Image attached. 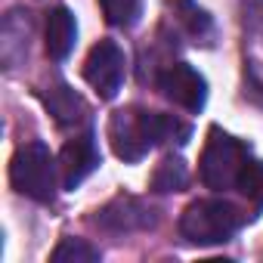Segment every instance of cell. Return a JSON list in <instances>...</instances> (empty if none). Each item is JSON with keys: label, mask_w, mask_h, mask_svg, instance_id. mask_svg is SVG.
<instances>
[{"label": "cell", "mask_w": 263, "mask_h": 263, "mask_svg": "<svg viewBox=\"0 0 263 263\" xmlns=\"http://www.w3.org/2000/svg\"><path fill=\"white\" fill-rule=\"evenodd\" d=\"M186 137L189 127L180 118L149 111L140 105L121 108L108 121V140L121 161H140L143 155H149V149L161 143H186Z\"/></svg>", "instance_id": "1"}, {"label": "cell", "mask_w": 263, "mask_h": 263, "mask_svg": "<svg viewBox=\"0 0 263 263\" xmlns=\"http://www.w3.org/2000/svg\"><path fill=\"white\" fill-rule=\"evenodd\" d=\"M245 223V214L223 198H201L192 201L180 217V235L192 245H220L229 241L238 226Z\"/></svg>", "instance_id": "2"}, {"label": "cell", "mask_w": 263, "mask_h": 263, "mask_svg": "<svg viewBox=\"0 0 263 263\" xmlns=\"http://www.w3.org/2000/svg\"><path fill=\"white\" fill-rule=\"evenodd\" d=\"M56 161L44 143L22 146L10 161V183L31 201H53L56 195Z\"/></svg>", "instance_id": "3"}, {"label": "cell", "mask_w": 263, "mask_h": 263, "mask_svg": "<svg viewBox=\"0 0 263 263\" xmlns=\"http://www.w3.org/2000/svg\"><path fill=\"white\" fill-rule=\"evenodd\" d=\"M248 149L223 134V130H211V137H208V146L201 152V183L214 192H226V189H238V177L248 164Z\"/></svg>", "instance_id": "4"}, {"label": "cell", "mask_w": 263, "mask_h": 263, "mask_svg": "<svg viewBox=\"0 0 263 263\" xmlns=\"http://www.w3.org/2000/svg\"><path fill=\"white\" fill-rule=\"evenodd\" d=\"M124 50L115 41H99L84 62V78L87 84L99 93V99H115L121 84H124Z\"/></svg>", "instance_id": "5"}, {"label": "cell", "mask_w": 263, "mask_h": 263, "mask_svg": "<svg viewBox=\"0 0 263 263\" xmlns=\"http://www.w3.org/2000/svg\"><path fill=\"white\" fill-rule=\"evenodd\" d=\"M158 87H161V93H164L174 105H180V108H186V111H198V108L204 105V99H208V84H204V78H201L192 65H186V62L167 65V68L158 74Z\"/></svg>", "instance_id": "6"}, {"label": "cell", "mask_w": 263, "mask_h": 263, "mask_svg": "<svg viewBox=\"0 0 263 263\" xmlns=\"http://www.w3.org/2000/svg\"><path fill=\"white\" fill-rule=\"evenodd\" d=\"M96 167H99V149H96V140H93L90 130L62 146V152H59V177H62L65 189L81 186Z\"/></svg>", "instance_id": "7"}, {"label": "cell", "mask_w": 263, "mask_h": 263, "mask_svg": "<svg viewBox=\"0 0 263 263\" xmlns=\"http://www.w3.org/2000/svg\"><path fill=\"white\" fill-rule=\"evenodd\" d=\"M155 211L146 208L140 198L134 195H121L115 201H108L99 214H96V223L108 232H137V229H149L155 226Z\"/></svg>", "instance_id": "8"}, {"label": "cell", "mask_w": 263, "mask_h": 263, "mask_svg": "<svg viewBox=\"0 0 263 263\" xmlns=\"http://www.w3.org/2000/svg\"><path fill=\"white\" fill-rule=\"evenodd\" d=\"M28 37H31V19L25 10H13L4 16L0 25V62L7 71L19 68L28 56Z\"/></svg>", "instance_id": "9"}, {"label": "cell", "mask_w": 263, "mask_h": 263, "mask_svg": "<svg viewBox=\"0 0 263 263\" xmlns=\"http://www.w3.org/2000/svg\"><path fill=\"white\" fill-rule=\"evenodd\" d=\"M44 105H47V111H50L62 127L84 124V118H87V102H84L68 84H53V87H47Z\"/></svg>", "instance_id": "10"}, {"label": "cell", "mask_w": 263, "mask_h": 263, "mask_svg": "<svg viewBox=\"0 0 263 263\" xmlns=\"http://www.w3.org/2000/svg\"><path fill=\"white\" fill-rule=\"evenodd\" d=\"M74 41H78L74 16L65 7L50 10V16H47V53H50V59H65L74 50Z\"/></svg>", "instance_id": "11"}, {"label": "cell", "mask_w": 263, "mask_h": 263, "mask_svg": "<svg viewBox=\"0 0 263 263\" xmlns=\"http://www.w3.org/2000/svg\"><path fill=\"white\" fill-rule=\"evenodd\" d=\"M53 263H99V248L84 238H62L50 257Z\"/></svg>", "instance_id": "12"}, {"label": "cell", "mask_w": 263, "mask_h": 263, "mask_svg": "<svg viewBox=\"0 0 263 263\" xmlns=\"http://www.w3.org/2000/svg\"><path fill=\"white\" fill-rule=\"evenodd\" d=\"M186 180H189L186 164L180 158H167V161L158 164V171L152 177V186H155V192H180L186 186Z\"/></svg>", "instance_id": "13"}, {"label": "cell", "mask_w": 263, "mask_h": 263, "mask_svg": "<svg viewBox=\"0 0 263 263\" xmlns=\"http://www.w3.org/2000/svg\"><path fill=\"white\" fill-rule=\"evenodd\" d=\"M99 7H102L105 22L118 25V28H130L140 19V10H143L140 0H99Z\"/></svg>", "instance_id": "14"}, {"label": "cell", "mask_w": 263, "mask_h": 263, "mask_svg": "<svg viewBox=\"0 0 263 263\" xmlns=\"http://www.w3.org/2000/svg\"><path fill=\"white\" fill-rule=\"evenodd\" d=\"M177 10L183 13V16H180V22L189 28V34H192L195 41H204V37H211V34H214L208 13H204V10H198L192 0H177Z\"/></svg>", "instance_id": "15"}, {"label": "cell", "mask_w": 263, "mask_h": 263, "mask_svg": "<svg viewBox=\"0 0 263 263\" xmlns=\"http://www.w3.org/2000/svg\"><path fill=\"white\" fill-rule=\"evenodd\" d=\"M238 189H241L257 208H263V161H251V158H248V164H245V171H241V177H238Z\"/></svg>", "instance_id": "16"}, {"label": "cell", "mask_w": 263, "mask_h": 263, "mask_svg": "<svg viewBox=\"0 0 263 263\" xmlns=\"http://www.w3.org/2000/svg\"><path fill=\"white\" fill-rule=\"evenodd\" d=\"M238 10L245 19V31L254 44H263V0H238Z\"/></svg>", "instance_id": "17"}]
</instances>
